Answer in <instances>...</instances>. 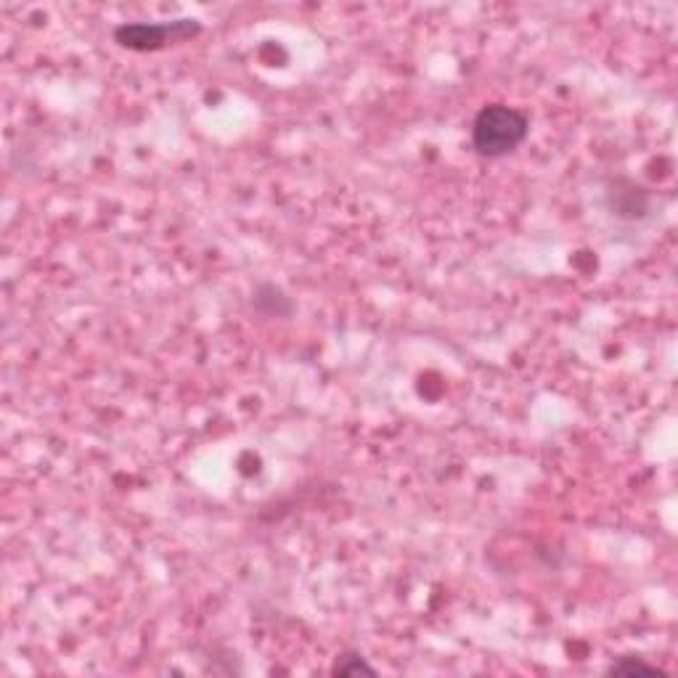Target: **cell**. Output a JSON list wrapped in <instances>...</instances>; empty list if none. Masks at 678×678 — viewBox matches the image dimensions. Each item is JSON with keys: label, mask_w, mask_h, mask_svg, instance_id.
Returning a JSON list of instances; mask_svg holds the SVG:
<instances>
[{"label": "cell", "mask_w": 678, "mask_h": 678, "mask_svg": "<svg viewBox=\"0 0 678 678\" xmlns=\"http://www.w3.org/2000/svg\"><path fill=\"white\" fill-rule=\"evenodd\" d=\"M528 133V114L506 104H485L472 122V149L485 159H501L520 149Z\"/></svg>", "instance_id": "obj_1"}, {"label": "cell", "mask_w": 678, "mask_h": 678, "mask_svg": "<svg viewBox=\"0 0 678 678\" xmlns=\"http://www.w3.org/2000/svg\"><path fill=\"white\" fill-rule=\"evenodd\" d=\"M202 32L196 19H173V22H125L114 27V43L128 51L149 53L162 51L165 46L189 40Z\"/></svg>", "instance_id": "obj_2"}, {"label": "cell", "mask_w": 678, "mask_h": 678, "mask_svg": "<svg viewBox=\"0 0 678 678\" xmlns=\"http://www.w3.org/2000/svg\"><path fill=\"white\" fill-rule=\"evenodd\" d=\"M607 204H610L612 215L626 220H639L649 212V194L633 181L626 178H615L607 189Z\"/></svg>", "instance_id": "obj_3"}, {"label": "cell", "mask_w": 678, "mask_h": 678, "mask_svg": "<svg viewBox=\"0 0 678 678\" xmlns=\"http://www.w3.org/2000/svg\"><path fill=\"white\" fill-rule=\"evenodd\" d=\"M252 308L260 313V316L268 318H284L294 313V302L289 300L287 292L276 284H260V287L252 292Z\"/></svg>", "instance_id": "obj_4"}, {"label": "cell", "mask_w": 678, "mask_h": 678, "mask_svg": "<svg viewBox=\"0 0 678 678\" xmlns=\"http://www.w3.org/2000/svg\"><path fill=\"white\" fill-rule=\"evenodd\" d=\"M610 676H665L663 668H657L652 663H644L641 657H618L615 663L607 668Z\"/></svg>", "instance_id": "obj_5"}, {"label": "cell", "mask_w": 678, "mask_h": 678, "mask_svg": "<svg viewBox=\"0 0 678 678\" xmlns=\"http://www.w3.org/2000/svg\"><path fill=\"white\" fill-rule=\"evenodd\" d=\"M332 673L334 676H377V668L358 652H345L337 657Z\"/></svg>", "instance_id": "obj_6"}]
</instances>
